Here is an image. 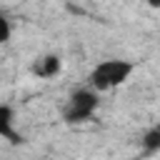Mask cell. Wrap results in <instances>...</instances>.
Wrapping results in <instances>:
<instances>
[{
  "instance_id": "cell-1",
  "label": "cell",
  "mask_w": 160,
  "mask_h": 160,
  "mask_svg": "<svg viewBox=\"0 0 160 160\" xmlns=\"http://www.w3.org/2000/svg\"><path fill=\"white\" fill-rule=\"evenodd\" d=\"M135 72V62L132 60H122V58H108V60H100L90 75H88V85L98 92H108L122 82L130 80V75Z\"/></svg>"
},
{
  "instance_id": "cell-2",
  "label": "cell",
  "mask_w": 160,
  "mask_h": 160,
  "mask_svg": "<svg viewBox=\"0 0 160 160\" xmlns=\"http://www.w3.org/2000/svg\"><path fill=\"white\" fill-rule=\"evenodd\" d=\"M98 105H100V92L92 90V88H80V90H72L65 108H62V120L68 125H78V122H88L95 112H98Z\"/></svg>"
},
{
  "instance_id": "cell-3",
  "label": "cell",
  "mask_w": 160,
  "mask_h": 160,
  "mask_svg": "<svg viewBox=\"0 0 160 160\" xmlns=\"http://www.w3.org/2000/svg\"><path fill=\"white\" fill-rule=\"evenodd\" d=\"M60 70H62V58L55 55V52H45L32 62V75H38L42 80H50V78L60 75Z\"/></svg>"
},
{
  "instance_id": "cell-4",
  "label": "cell",
  "mask_w": 160,
  "mask_h": 160,
  "mask_svg": "<svg viewBox=\"0 0 160 160\" xmlns=\"http://www.w3.org/2000/svg\"><path fill=\"white\" fill-rule=\"evenodd\" d=\"M0 138H5L12 145L22 142V135L15 132V108L10 102H2L0 105Z\"/></svg>"
},
{
  "instance_id": "cell-5",
  "label": "cell",
  "mask_w": 160,
  "mask_h": 160,
  "mask_svg": "<svg viewBox=\"0 0 160 160\" xmlns=\"http://www.w3.org/2000/svg\"><path fill=\"white\" fill-rule=\"evenodd\" d=\"M140 145H142V150L150 155V152H158L160 150V125H155V128H150L142 138H140Z\"/></svg>"
},
{
  "instance_id": "cell-6",
  "label": "cell",
  "mask_w": 160,
  "mask_h": 160,
  "mask_svg": "<svg viewBox=\"0 0 160 160\" xmlns=\"http://www.w3.org/2000/svg\"><path fill=\"white\" fill-rule=\"evenodd\" d=\"M0 42H10V38H12V25H10V18H0Z\"/></svg>"
},
{
  "instance_id": "cell-7",
  "label": "cell",
  "mask_w": 160,
  "mask_h": 160,
  "mask_svg": "<svg viewBox=\"0 0 160 160\" xmlns=\"http://www.w3.org/2000/svg\"><path fill=\"white\" fill-rule=\"evenodd\" d=\"M148 5H150L152 10H160V0H148Z\"/></svg>"
}]
</instances>
